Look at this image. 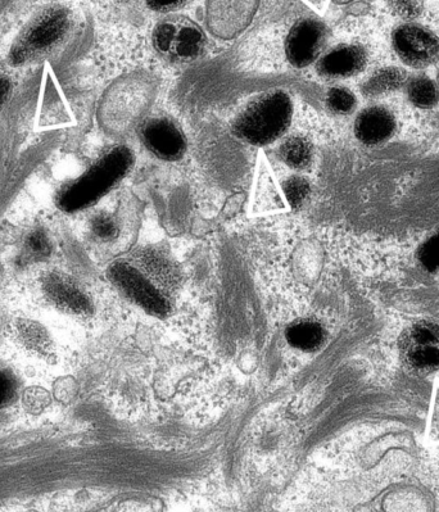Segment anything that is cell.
<instances>
[{"label":"cell","instance_id":"cell-1","mask_svg":"<svg viewBox=\"0 0 439 512\" xmlns=\"http://www.w3.org/2000/svg\"><path fill=\"white\" fill-rule=\"evenodd\" d=\"M133 154L125 147H117L103 156L80 179L61 193L58 203L63 211L84 210L110 192L133 166Z\"/></svg>","mask_w":439,"mask_h":512},{"label":"cell","instance_id":"cell-2","mask_svg":"<svg viewBox=\"0 0 439 512\" xmlns=\"http://www.w3.org/2000/svg\"><path fill=\"white\" fill-rule=\"evenodd\" d=\"M292 111V102L287 94L274 92L262 95L238 117L235 134L256 146L273 143L289 128Z\"/></svg>","mask_w":439,"mask_h":512},{"label":"cell","instance_id":"cell-3","mask_svg":"<svg viewBox=\"0 0 439 512\" xmlns=\"http://www.w3.org/2000/svg\"><path fill=\"white\" fill-rule=\"evenodd\" d=\"M400 357L406 369L416 375L439 370V324L418 321L400 339Z\"/></svg>","mask_w":439,"mask_h":512},{"label":"cell","instance_id":"cell-4","mask_svg":"<svg viewBox=\"0 0 439 512\" xmlns=\"http://www.w3.org/2000/svg\"><path fill=\"white\" fill-rule=\"evenodd\" d=\"M393 49L406 66L427 69L439 60V38L422 25L398 26L392 36Z\"/></svg>","mask_w":439,"mask_h":512},{"label":"cell","instance_id":"cell-5","mask_svg":"<svg viewBox=\"0 0 439 512\" xmlns=\"http://www.w3.org/2000/svg\"><path fill=\"white\" fill-rule=\"evenodd\" d=\"M69 29V15L63 9H54L26 30L24 35L13 45L12 61L20 65L47 51L65 35Z\"/></svg>","mask_w":439,"mask_h":512},{"label":"cell","instance_id":"cell-6","mask_svg":"<svg viewBox=\"0 0 439 512\" xmlns=\"http://www.w3.org/2000/svg\"><path fill=\"white\" fill-rule=\"evenodd\" d=\"M111 279L126 296L155 315H165L169 306L165 298L148 282L139 271L126 264L111 267Z\"/></svg>","mask_w":439,"mask_h":512},{"label":"cell","instance_id":"cell-7","mask_svg":"<svg viewBox=\"0 0 439 512\" xmlns=\"http://www.w3.org/2000/svg\"><path fill=\"white\" fill-rule=\"evenodd\" d=\"M327 30L321 22L303 20L293 27L287 40L289 62L296 67H306L318 58L324 47Z\"/></svg>","mask_w":439,"mask_h":512},{"label":"cell","instance_id":"cell-8","mask_svg":"<svg viewBox=\"0 0 439 512\" xmlns=\"http://www.w3.org/2000/svg\"><path fill=\"white\" fill-rule=\"evenodd\" d=\"M143 140L149 151L166 161L179 160L187 148L178 126L166 119L149 121L143 129Z\"/></svg>","mask_w":439,"mask_h":512},{"label":"cell","instance_id":"cell-9","mask_svg":"<svg viewBox=\"0 0 439 512\" xmlns=\"http://www.w3.org/2000/svg\"><path fill=\"white\" fill-rule=\"evenodd\" d=\"M396 126L395 116L388 108L374 106L366 108L357 117L355 134L366 146H378L393 137Z\"/></svg>","mask_w":439,"mask_h":512},{"label":"cell","instance_id":"cell-10","mask_svg":"<svg viewBox=\"0 0 439 512\" xmlns=\"http://www.w3.org/2000/svg\"><path fill=\"white\" fill-rule=\"evenodd\" d=\"M368 63V54L359 45H341L319 62L318 70L327 79H347L359 75Z\"/></svg>","mask_w":439,"mask_h":512},{"label":"cell","instance_id":"cell-11","mask_svg":"<svg viewBox=\"0 0 439 512\" xmlns=\"http://www.w3.org/2000/svg\"><path fill=\"white\" fill-rule=\"evenodd\" d=\"M45 292L58 306L74 312H88L90 305L88 299L79 292L74 285L62 279L61 276L51 275L45 280Z\"/></svg>","mask_w":439,"mask_h":512},{"label":"cell","instance_id":"cell-12","mask_svg":"<svg viewBox=\"0 0 439 512\" xmlns=\"http://www.w3.org/2000/svg\"><path fill=\"white\" fill-rule=\"evenodd\" d=\"M407 72L398 67H384L374 72L362 84V94L366 98L377 99L397 92L406 84Z\"/></svg>","mask_w":439,"mask_h":512},{"label":"cell","instance_id":"cell-13","mask_svg":"<svg viewBox=\"0 0 439 512\" xmlns=\"http://www.w3.org/2000/svg\"><path fill=\"white\" fill-rule=\"evenodd\" d=\"M203 45H205V36L196 25L190 22H176V34L173 49L180 60H196L201 54Z\"/></svg>","mask_w":439,"mask_h":512},{"label":"cell","instance_id":"cell-14","mask_svg":"<svg viewBox=\"0 0 439 512\" xmlns=\"http://www.w3.org/2000/svg\"><path fill=\"white\" fill-rule=\"evenodd\" d=\"M285 338L296 350L312 352L319 350L324 343L325 333L323 326L315 321H300L289 326Z\"/></svg>","mask_w":439,"mask_h":512},{"label":"cell","instance_id":"cell-15","mask_svg":"<svg viewBox=\"0 0 439 512\" xmlns=\"http://www.w3.org/2000/svg\"><path fill=\"white\" fill-rule=\"evenodd\" d=\"M407 97L420 110H431L439 101L437 85L429 77L419 76L407 86Z\"/></svg>","mask_w":439,"mask_h":512},{"label":"cell","instance_id":"cell-16","mask_svg":"<svg viewBox=\"0 0 439 512\" xmlns=\"http://www.w3.org/2000/svg\"><path fill=\"white\" fill-rule=\"evenodd\" d=\"M13 333H15L16 341L27 351H33L39 355L49 352V338L38 324L20 321L13 329Z\"/></svg>","mask_w":439,"mask_h":512},{"label":"cell","instance_id":"cell-17","mask_svg":"<svg viewBox=\"0 0 439 512\" xmlns=\"http://www.w3.org/2000/svg\"><path fill=\"white\" fill-rule=\"evenodd\" d=\"M280 153L288 166L301 170L310 165L312 148L305 138L292 137L285 140Z\"/></svg>","mask_w":439,"mask_h":512},{"label":"cell","instance_id":"cell-18","mask_svg":"<svg viewBox=\"0 0 439 512\" xmlns=\"http://www.w3.org/2000/svg\"><path fill=\"white\" fill-rule=\"evenodd\" d=\"M327 104L337 115H350L356 108V97L345 88H333L329 90Z\"/></svg>","mask_w":439,"mask_h":512},{"label":"cell","instance_id":"cell-19","mask_svg":"<svg viewBox=\"0 0 439 512\" xmlns=\"http://www.w3.org/2000/svg\"><path fill=\"white\" fill-rule=\"evenodd\" d=\"M283 189L289 205L293 208L301 207L310 194L309 181L300 178V176H294V178L285 181Z\"/></svg>","mask_w":439,"mask_h":512},{"label":"cell","instance_id":"cell-20","mask_svg":"<svg viewBox=\"0 0 439 512\" xmlns=\"http://www.w3.org/2000/svg\"><path fill=\"white\" fill-rule=\"evenodd\" d=\"M419 260L429 271L439 270V230L420 248Z\"/></svg>","mask_w":439,"mask_h":512},{"label":"cell","instance_id":"cell-21","mask_svg":"<svg viewBox=\"0 0 439 512\" xmlns=\"http://www.w3.org/2000/svg\"><path fill=\"white\" fill-rule=\"evenodd\" d=\"M176 34V22L166 21L158 25L153 35V43L157 51L161 53H169L173 49Z\"/></svg>","mask_w":439,"mask_h":512},{"label":"cell","instance_id":"cell-22","mask_svg":"<svg viewBox=\"0 0 439 512\" xmlns=\"http://www.w3.org/2000/svg\"><path fill=\"white\" fill-rule=\"evenodd\" d=\"M425 0H389L392 11L404 20H414L422 15Z\"/></svg>","mask_w":439,"mask_h":512},{"label":"cell","instance_id":"cell-23","mask_svg":"<svg viewBox=\"0 0 439 512\" xmlns=\"http://www.w3.org/2000/svg\"><path fill=\"white\" fill-rule=\"evenodd\" d=\"M92 228L94 234L102 239H113L117 235V226L115 221L108 216H97L93 220Z\"/></svg>","mask_w":439,"mask_h":512},{"label":"cell","instance_id":"cell-24","mask_svg":"<svg viewBox=\"0 0 439 512\" xmlns=\"http://www.w3.org/2000/svg\"><path fill=\"white\" fill-rule=\"evenodd\" d=\"M15 394V380L6 370L0 369V407L6 406Z\"/></svg>","mask_w":439,"mask_h":512},{"label":"cell","instance_id":"cell-25","mask_svg":"<svg viewBox=\"0 0 439 512\" xmlns=\"http://www.w3.org/2000/svg\"><path fill=\"white\" fill-rule=\"evenodd\" d=\"M27 246H29L31 252L36 253V255H48L49 251H51L47 237H45L43 233H40V231L31 235Z\"/></svg>","mask_w":439,"mask_h":512},{"label":"cell","instance_id":"cell-26","mask_svg":"<svg viewBox=\"0 0 439 512\" xmlns=\"http://www.w3.org/2000/svg\"><path fill=\"white\" fill-rule=\"evenodd\" d=\"M149 7L155 11L169 12L183 7L189 0H147Z\"/></svg>","mask_w":439,"mask_h":512},{"label":"cell","instance_id":"cell-27","mask_svg":"<svg viewBox=\"0 0 439 512\" xmlns=\"http://www.w3.org/2000/svg\"><path fill=\"white\" fill-rule=\"evenodd\" d=\"M9 88H11L9 81L6 79V77L0 76V107H2L4 102H6L9 94Z\"/></svg>","mask_w":439,"mask_h":512}]
</instances>
